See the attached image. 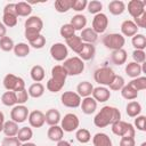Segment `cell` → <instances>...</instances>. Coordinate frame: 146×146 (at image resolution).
<instances>
[{
  "label": "cell",
  "instance_id": "cell-1",
  "mask_svg": "<svg viewBox=\"0 0 146 146\" xmlns=\"http://www.w3.org/2000/svg\"><path fill=\"white\" fill-rule=\"evenodd\" d=\"M121 120V112L114 106H104L94 117V124L97 128H105Z\"/></svg>",
  "mask_w": 146,
  "mask_h": 146
},
{
  "label": "cell",
  "instance_id": "cell-2",
  "mask_svg": "<svg viewBox=\"0 0 146 146\" xmlns=\"http://www.w3.org/2000/svg\"><path fill=\"white\" fill-rule=\"evenodd\" d=\"M67 78V73L62 65H55L51 68V78L47 82V89L50 92H58L63 89L65 81Z\"/></svg>",
  "mask_w": 146,
  "mask_h": 146
},
{
  "label": "cell",
  "instance_id": "cell-3",
  "mask_svg": "<svg viewBox=\"0 0 146 146\" xmlns=\"http://www.w3.org/2000/svg\"><path fill=\"white\" fill-rule=\"evenodd\" d=\"M24 27V36L27 39V41H31L41 34L43 29V21L39 16H30L25 21Z\"/></svg>",
  "mask_w": 146,
  "mask_h": 146
},
{
  "label": "cell",
  "instance_id": "cell-4",
  "mask_svg": "<svg viewBox=\"0 0 146 146\" xmlns=\"http://www.w3.org/2000/svg\"><path fill=\"white\" fill-rule=\"evenodd\" d=\"M62 66L65 68L66 73H67V76L71 75H79L83 72L84 70V63L81 58H79L78 56H74V57H70V58H66L64 60V63L62 64Z\"/></svg>",
  "mask_w": 146,
  "mask_h": 146
},
{
  "label": "cell",
  "instance_id": "cell-5",
  "mask_svg": "<svg viewBox=\"0 0 146 146\" xmlns=\"http://www.w3.org/2000/svg\"><path fill=\"white\" fill-rule=\"evenodd\" d=\"M114 76H115L114 71L108 66H104V67L97 68L95 71V73H94L95 81L99 86H103V87H108L111 84V82L113 81Z\"/></svg>",
  "mask_w": 146,
  "mask_h": 146
},
{
  "label": "cell",
  "instance_id": "cell-6",
  "mask_svg": "<svg viewBox=\"0 0 146 146\" xmlns=\"http://www.w3.org/2000/svg\"><path fill=\"white\" fill-rule=\"evenodd\" d=\"M112 125V132L119 137H131L135 138V127L131 123H128L125 121L119 120L116 122H114Z\"/></svg>",
  "mask_w": 146,
  "mask_h": 146
},
{
  "label": "cell",
  "instance_id": "cell-7",
  "mask_svg": "<svg viewBox=\"0 0 146 146\" xmlns=\"http://www.w3.org/2000/svg\"><path fill=\"white\" fill-rule=\"evenodd\" d=\"M124 43H125V39L120 33H108L103 38V44L112 51L122 49Z\"/></svg>",
  "mask_w": 146,
  "mask_h": 146
},
{
  "label": "cell",
  "instance_id": "cell-8",
  "mask_svg": "<svg viewBox=\"0 0 146 146\" xmlns=\"http://www.w3.org/2000/svg\"><path fill=\"white\" fill-rule=\"evenodd\" d=\"M3 87L7 91H18L22 89H25V81L13 73H8L3 78Z\"/></svg>",
  "mask_w": 146,
  "mask_h": 146
},
{
  "label": "cell",
  "instance_id": "cell-9",
  "mask_svg": "<svg viewBox=\"0 0 146 146\" xmlns=\"http://www.w3.org/2000/svg\"><path fill=\"white\" fill-rule=\"evenodd\" d=\"M79 125H80V120L78 115H75L74 113H67L64 115L63 119H60V128L65 132L75 131L78 130Z\"/></svg>",
  "mask_w": 146,
  "mask_h": 146
},
{
  "label": "cell",
  "instance_id": "cell-10",
  "mask_svg": "<svg viewBox=\"0 0 146 146\" xmlns=\"http://www.w3.org/2000/svg\"><path fill=\"white\" fill-rule=\"evenodd\" d=\"M81 97L74 91H65L60 96V102L65 107L76 108L81 105Z\"/></svg>",
  "mask_w": 146,
  "mask_h": 146
},
{
  "label": "cell",
  "instance_id": "cell-11",
  "mask_svg": "<svg viewBox=\"0 0 146 146\" xmlns=\"http://www.w3.org/2000/svg\"><path fill=\"white\" fill-rule=\"evenodd\" d=\"M50 55L52 57L54 60L56 62H64L67 58L68 55V49L66 47V44L62 43V42H56L50 47Z\"/></svg>",
  "mask_w": 146,
  "mask_h": 146
},
{
  "label": "cell",
  "instance_id": "cell-12",
  "mask_svg": "<svg viewBox=\"0 0 146 146\" xmlns=\"http://www.w3.org/2000/svg\"><path fill=\"white\" fill-rule=\"evenodd\" d=\"M108 26V18L105 14L99 13L97 15L94 16L92 19V24H91V29L97 33V34H102L107 30Z\"/></svg>",
  "mask_w": 146,
  "mask_h": 146
},
{
  "label": "cell",
  "instance_id": "cell-13",
  "mask_svg": "<svg viewBox=\"0 0 146 146\" xmlns=\"http://www.w3.org/2000/svg\"><path fill=\"white\" fill-rule=\"evenodd\" d=\"M29 108L24 105H15L10 111V119L16 123H23L29 117Z\"/></svg>",
  "mask_w": 146,
  "mask_h": 146
},
{
  "label": "cell",
  "instance_id": "cell-14",
  "mask_svg": "<svg viewBox=\"0 0 146 146\" xmlns=\"http://www.w3.org/2000/svg\"><path fill=\"white\" fill-rule=\"evenodd\" d=\"M145 6H146V1H141V0H130L128 2V13L130 14V16L135 19L138 16H140L145 10Z\"/></svg>",
  "mask_w": 146,
  "mask_h": 146
},
{
  "label": "cell",
  "instance_id": "cell-15",
  "mask_svg": "<svg viewBox=\"0 0 146 146\" xmlns=\"http://www.w3.org/2000/svg\"><path fill=\"white\" fill-rule=\"evenodd\" d=\"M29 123L32 128H41L44 123H46V120H44V113L39 111V110H35V111H32L29 113Z\"/></svg>",
  "mask_w": 146,
  "mask_h": 146
},
{
  "label": "cell",
  "instance_id": "cell-16",
  "mask_svg": "<svg viewBox=\"0 0 146 146\" xmlns=\"http://www.w3.org/2000/svg\"><path fill=\"white\" fill-rule=\"evenodd\" d=\"M92 98L97 102V103H105L111 98V91L108 88L103 87V86H98L96 88H94L92 94H91Z\"/></svg>",
  "mask_w": 146,
  "mask_h": 146
},
{
  "label": "cell",
  "instance_id": "cell-17",
  "mask_svg": "<svg viewBox=\"0 0 146 146\" xmlns=\"http://www.w3.org/2000/svg\"><path fill=\"white\" fill-rule=\"evenodd\" d=\"M138 27L136 26V24L133 23V21L131 19H125L122 22L121 24V34L123 36H133L138 33Z\"/></svg>",
  "mask_w": 146,
  "mask_h": 146
},
{
  "label": "cell",
  "instance_id": "cell-18",
  "mask_svg": "<svg viewBox=\"0 0 146 146\" xmlns=\"http://www.w3.org/2000/svg\"><path fill=\"white\" fill-rule=\"evenodd\" d=\"M78 55H79L78 57L81 58L82 60H91L96 55V48L91 43H84L83 42L82 49Z\"/></svg>",
  "mask_w": 146,
  "mask_h": 146
},
{
  "label": "cell",
  "instance_id": "cell-19",
  "mask_svg": "<svg viewBox=\"0 0 146 146\" xmlns=\"http://www.w3.org/2000/svg\"><path fill=\"white\" fill-rule=\"evenodd\" d=\"M80 106H81V110L84 114L90 115V114L95 113V111L97 110V102L91 96H89V97H86L81 100Z\"/></svg>",
  "mask_w": 146,
  "mask_h": 146
},
{
  "label": "cell",
  "instance_id": "cell-20",
  "mask_svg": "<svg viewBox=\"0 0 146 146\" xmlns=\"http://www.w3.org/2000/svg\"><path fill=\"white\" fill-rule=\"evenodd\" d=\"M80 39H81L82 42H84V43H91V44H94V43L98 40V34H97L91 27H84V29L81 31Z\"/></svg>",
  "mask_w": 146,
  "mask_h": 146
},
{
  "label": "cell",
  "instance_id": "cell-21",
  "mask_svg": "<svg viewBox=\"0 0 146 146\" xmlns=\"http://www.w3.org/2000/svg\"><path fill=\"white\" fill-rule=\"evenodd\" d=\"M60 119H62V116H60L59 111L55 110V108H49L44 114L46 123L49 125H57L60 122Z\"/></svg>",
  "mask_w": 146,
  "mask_h": 146
},
{
  "label": "cell",
  "instance_id": "cell-22",
  "mask_svg": "<svg viewBox=\"0 0 146 146\" xmlns=\"http://www.w3.org/2000/svg\"><path fill=\"white\" fill-rule=\"evenodd\" d=\"M92 90H94V86L91 84V82L89 81H82L80 82L78 86H76V94L82 98H86V97H89L91 96L92 94Z\"/></svg>",
  "mask_w": 146,
  "mask_h": 146
},
{
  "label": "cell",
  "instance_id": "cell-23",
  "mask_svg": "<svg viewBox=\"0 0 146 146\" xmlns=\"http://www.w3.org/2000/svg\"><path fill=\"white\" fill-rule=\"evenodd\" d=\"M47 136H48V138L51 140V141H56V143H58L59 140H62L63 139V137H64V131H63V129L60 128V125H50L49 127V129H48V131H47Z\"/></svg>",
  "mask_w": 146,
  "mask_h": 146
},
{
  "label": "cell",
  "instance_id": "cell-24",
  "mask_svg": "<svg viewBox=\"0 0 146 146\" xmlns=\"http://www.w3.org/2000/svg\"><path fill=\"white\" fill-rule=\"evenodd\" d=\"M127 58H128V55H127V51H125L123 48H122V49H119V50L112 51L111 60H112L113 64H115V65H117V66L125 64Z\"/></svg>",
  "mask_w": 146,
  "mask_h": 146
},
{
  "label": "cell",
  "instance_id": "cell-25",
  "mask_svg": "<svg viewBox=\"0 0 146 146\" xmlns=\"http://www.w3.org/2000/svg\"><path fill=\"white\" fill-rule=\"evenodd\" d=\"M18 123L14 122L13 120L9 121H5L3 123V130L2 132L6 135V137H16L18 133Z\"/></svg>",
  "mask_w": 146,
  "mask_h": 146
},
{
  "label": "cell",
  "instance_id": "cell-26",
  "mask_svg": "<svg viewBox=\"0 0 146 146\" xmlns=\"http://www.w3.org/2000/svg\"><path fill=\"white\" fill-rule=\"evenodd\" d=\"M70 24L75 31H82L87 25V17L82 14H76L71 18Z\"/></svg>",
  "mask_w": 146,
  "mask_h": 146
},
{
  "label": "cell",
  "instance_id": "cell-27",
  "mask_svg": "<svg viewBox=\"0 0 146 146\" xmlns=\"http://www.w3.org/2000/svg\"><path fill=\"white\" fill-rule=\"evenodd\" d=\"M125 73L128 76L135 79V78H138L140 76V74L143 73V68H141V65L135 63V62H130L125 65Z\"/></svg>",
  "mask_w": 146,
  "mask_h": 146
},
{
  "label": "cell",
  "instance_id": "cell-28",
  "mask_svg": "<svg viewBox=\"0 0 146 146\" xmlns=\"http://www.w3.org/2000/svg\"><path fill=\"white\" fill-rule=\"evenodd\" d=\"M94 146H113L111 138L104 132H97L92 137Z\"/></svg>",
  "mask_w": 146,
  "mask_h": 146
},
{
  "label": "cell",
  "instance_id": "cell-29",
  "mask_svg": "<svg viewBox=\"0 0 146 146\" xmlns=\"http://www.w3.org/2000/svg\"><path fill=\"white\" fill-rule=\"evenodd\" d=\"M108 10L112 15L114 16H119L121 14L124 13L125 10V3L121 0H113L108 3Z\"/></svg>",
  "mask_w": 146,
  "mask_h": 146
},
{
  "label": "cell",
  "instance_id": "cell-30",
  "mask_svg": "<svg viewBox=\"0 0 146 146\" xmlns=\"http://www.w3.org/2000/svg\"><path fill=\"white\" fill-rule=\"evenodd\" d=\"M32 6L27 2H24V1H21V2H17L16 3V15L17 17L21 16V17H30L31 13H32Z\"/></svg>",
  "mask_w": 146,
  "mask_h": 146
},
{
  "label": "cell",
  "instance_id": "cell-31",
  "mask_svg": "<svg viewBox=\"0 0 146 146\" xmlns=\"http://www.w3.org/2000/svg\"><path fill=\"white\" fill-rule=\"evenodd\" d=\"M27 92H29V96L32 98H40L44 94V86L40 82H34L29 87Z\"/></svg>",
  "mask_w": 146,
  "mask_h": 146
},
{
  "label": "cell",
  "instance_id": "cell-32",
  "mask_svg": "<svg viewBox=\"0 0 146 146\" xmlns=\"http://www.w3.org/2000/svg\"><path fill=\"white\" fill-rule=\"evenodd\" d=\"M82 44H83V42L80 39V36H78V35H73L70 39H66V47L68 46V48L71 50H73L75 54H79L81 51Z\"/></svg>",
  "mask_w": 146,
  "mask_h": 146
},
{
  "label": "cell",
  "instance_id": "cell-33",
  "mask_svg": "<svg viewBox=\"0 0 146 146\" xmlns=\"http://www.w3.org/2000/svg\"><path fill=\"white\" fill-rule=\"evenodd\" d=\"M125 112H127L128 116H130V117H136V116H138V115L140 114V112H141V105H140L138 102H136V100H131V102H129V103L127 104V106H125Z\"/></svg>",
  "mask_w": 146,
  "mask_h": 146
},
{
  "label": "cell",
  "instance_id": "cell-34",
  "mask_svg": "<svg viewBox=\"0 0 146 146\" xmlns=\"http://www.w3.org/2000/svg\"><path fill=\"white\" fill-rule=\"evenodd\" d=\"M30 75L34 82H41L46 76V72L41 65H34L30 71Z\"/></svg>",
  "mask_w": 146,
  "mask_h": 146
},
{
  "label": "cell",
  "instance_id": "cell-35",
  "mask_svg": "<svg viewBox=\"0 0 146 146\" xmlns=\"http://www.w3.org/2000/svg\"><path fill=\"white\" fill-rule=\"evenodd\" d=\"M14 54L16 57H26L29 54H30V46L25 42H19L17 44L14 46Z\"/></svg>",
  "mask_w": 146,
  "mask_h": 146
},
{
  "label": "cell",
  "instance_id": "cell-36",
  "mask_svg": "<svg viewBox=\"0 0 146 146\" xmlns=\"http://www.w3.org/2000/svg\"><path fill=\"white\" fill-rule=\"evenodd\" d=\"M1 103L5 106H8V107H11V106L14 107L15 105H17L15 91H6V92H3L2 96H1Z\"/></svg>",
  "mask_w": 146,
  "mask_h": 146
},
{
  "label": "cell",
  "instance_id": "cell-37",
  "mask_svg": "<svg viewBox=\"0 0 146 146\" xmlns=\"http://www.w3.org/2000/svg\"><path fill=\"white\" fill-rule=\"evenodd\" d=\"M21 143H27L33 137V131L30 127H22L18 130V133L16 136Z\"/></svg>",
  "mask_w": 146,
  "mask_h": 146
},
{
  "label": "cell",
  "instance_id": "cell-38",
  "mask_svg": "<svg viewBox=\"0 0 146 146\" xmlns=\"http://www.w3.org/2000/svg\"><path fill=\"white\" fill-rule=\"evenodd\" d=\"M120 91H121V96L127 100H133L138 97V91H136L130 84H124V87Z\"/></svg>",
  "mask_w": 146,
  "mask_h": 146
},
{
  "label": "cell",
  "instance_id": "cell-39",
  "mask_svg": "<svg viewBox=\"0 0 146 146\" xmlns=\"http://www.w3.org/2000/svg\"><path fill=\"white\" fill-rule=\"evenodd\" d=\"M75 138L79 143L81 144H87L91 140V133L88 129H84V128H80L78 130H75Z\"/></svg>",
  "mask_w": 146,
  "mask_h": 146
},
{
  "label": "cell",
  "instance_id": "cell-40",
  "mask_svg": "<svg viewBox=\"0 0 146 146\" xmlns=\"http://www.w3.org/2000/svg\"><path fill=\"white\" fill-rule=\"evenodd\" d=\"M131 43L135 49H138V50H144L146 48V36L144 34H140V33H137L136 35L132 36L131 39Z\"/></svg>",
  "mask_w": 146,
  "mask_h": 146
},
{
  "label": "cell",
  "instance_id": "cell-41",
  "mask_svg": "<svg viewBox=\"0 0 146 146\" xmlns=\"http://www.w3.org/2000/svg\"><path fill=\"white\" fill-rule=\"evenodd\" d=\"M54 6L57 13H67L71 9L72 0H56Z\"/></svg>",
  "mask_w": 146,
  "mask_h": 146
},
{
  "label": "cell",
  "instance_id": "cell-42",
  "mask_svg": "<svg viewBox=\"0 0 146 146\" xmlns=\"http://www.w3.org/2000/svg\"><path fill=\"white\" fill-rule=\"evenodd\" d=\"M128 84H130L136 91H141L146 89V78L145 76H138L132 79Z\"/></svg>",
  "mask_w": 146,
  "mask_h": 146
},
{
  "label": "cell",
  "instance_id": "cell-43",
  "mask_svg": "<svg viewBox=\"0 0 146 146\" xmlns=\"http://www.w3.org/2000/svg\"><path fill=\"white\" fill-rule=\"evenodd\" d=\"M125 84V81H124V78L121 76V75H116L114 76L113 81L111 82V84L108 86L110 87V90H113V91H120Z\"/></svg>",
  "mask_w": 146,
  "mask_h": 146
},
{
  "label": "cell",
  "instance_id": "cell-44",
  "mask_svg": "<svg viewBox=\"0 0 146 146\" xmlns=\"http://www.w3.org/2000/svg\"><path fill=\"white\" fill-rule=\"evenodd\" d=\"M87 9L90 14L92 15H97L99 13H102V9H103V3L98 0H91L88 2L87 5Z\"/></svg>",
  "mask_w": 146,
  "mask_h": 146
},
{
  "label": "cell",
  "instance_id": "cell-45",
  "mask_svg": "<svg viewBox=\"0 0 146 146\" xmlns=\"http://www.w3.org/2000/svg\"><path fill=\"white\" fill-rule=\"evenodd\" d=\"M17 16L14 15V14H6L3 13V16H2V23L6 27H14L17 25Z\"/></svg>",
  "mask_w": 146,
  "mask_h": 146
},
{
  "label": "cell",
  "instance_id": "cell-46",
  "mask_svg": "<svg viewBox=\"0 0 146 146\" xmlns=\"http://www.w3.org/2000/svg\"><path fill=\"white\" fill-rule=\"evenodd\" d=\"M59 33H60V36H63L65 40L66 39H70L71 36L75 35V30L73 29V26L68 23V24H64L62 25L60 30H59Z\"/></svg>",
  "mask_w": 146,
  "mask_h": 146
},
{
  "label": "cell",
  "instance_id": "cell-47",
  "mask_svg": "<svg viewBox=\"0 0 146 146\" xmlns=\"http://www.w3.org/2000/svg\"><path fill=\"white\" fill-rule=\"evenodd\" d=\"M14 46H15V43H14L11 38L6 35V36L0 39V49L1 50H3V51H11L14 49Z\"/></svg>",
  "mask_w": 146,
  "mask_h": 146
},
{
  "label": "cell",
  "instance_id": "cell-48",
  "mask_svg": "<svg viewBox=\"0 0 146 146\" xmlns=\"http://www.w3.org/2000/svg\"><path fill=\"white\" fill-rule=\"evenodd\" d=\"M29 46L32 47V48H34V49H41V48H43L46 46V38H44V35L40 34L36 38H34L33 40L29 41Z\"/></svg>",
  "mask_w": 146,
  "mask_h": 146
},
{
  "label": "cell",
  "instance_id": "cell-49",
  "mask_svg": "<svg viewBox=\"0 0 146 146\" xmlns=\"http://www.w3.org/2000/svg\"><path fill=\"white\" fill-rule=\"evenodd\" d=\"M132 59H133L135 63H137L139 65L143 64V63H145V60H146V54H145V51L144 50L135 49L133 52H132Z\"/></svg>",
  "mask_w": 146,
  "mask_h": 146
},
{
  "label": "cell",
  "instance_id": "cell-50",
  "mask_svg": "<svg viewBox=\"0 0 146 146\" xmlns=\"http://www.w3.org/2000/svg\"><path fill=\"white\" fill-rule=\"evenodd\" d=\"M15 95H16V100H17V104L18 105H23L24 103H26L27 99H29V97H30L26 89H22V90L15 91Z\"/></svg>",
  "mask_w": 146,
  "mask_h": 146
},
{
  "label": "cell",
  "instance_id": "cell-51",
  "mask_svg": "<svg viewBox=\"0 0 146 146\" xmlns=\"http://www.w3.org/2000/svg\"><path fill=\"white\" fill-rule=\"evenodd\" d=\"M87 5H88L87 0H72L71 9L79 13V11H82V10L87 9Z\"/></svg>",
  "mask_w": 146,
  "mask_h": 146
},
{
  "label": "cell",
  "instance_id": "cell-52",
  "mask_svg": "<svg viewBox=\"0 0 146 146\" xmlns=\"http://www.w3.org/2000/svg\"><path fill=\"white\" fill-rule=\"evenodd\" d=\"M145 122H146V117H145L144 115H138V116H136V119H135L133 125L137 128V130H139V131H145V130H146Z\"/></svg>",
  "mask_w": 146,
  "mask_h": 146
},
{
  "label": "cell",
  "instance_id": "cell-53",
  "mask_svg": "<svg viewBox=\"0 0 146 146\" xmlns=\"http://www.w3.org/2000/svg\"><path fill=\"white\" fill-rule=\"evenodd\" d=\"M22 143L18 140L17 137H5L2 139L1 146H21Z\"/></svg>",
  "mask_w": 146,
  "mask_h": 146
},
{
  "label": "cell",
  "instance_id": "cell-54",
  "mask_svg": "<svg viewBox=\"0 0 146 146\" xmlns=\"http://www.w3.org/2000/svg\"><path fill=\"white\" fill-rule=\"evenodd\" d=\"M133 23L138 29H145L146 27V11H144L140 16L133 19Z\"/></svg>",
  "mask_w": 146,
  "mask_h": 146
},
{
  "label": "cell",
  "instance_id": "cell-55",
  "mask_svg": "<svg viewBox=\"0 0 146 146\" xmlns=\"http://www.w3.org/2000/svg\"><path fill=\"white\" fill-rule=\"evenodd\" d=\"M136 141L135 138L131 137H121L120 139V146H135Z\"/></svg>",
  "mask_w": 146,
  "mask_h": 146
},
{
  "label": "cell",
  "instance_id": "cell-56",
  "mask_svg": "<svg viewBox=\"0 0 146 146\" xmlns=\"http://www.w3.org/2000/svg\"><path fill=\"white\" fill-rule=\"evenodd\" d=\"M3 13L16 15V3H7L3 8ZM17 16V15H16Z\"/></svg>",
  "mask_w": 146,
  "mask_h": 146
},
{
  "label": "cell",
  "instance_id": "cell-57",
  "mask_svg": "<svg viewBox=\"0 0 146 146\" xmlns=\"http://www.w3.org/2000/svg\"><path fill=\"white\" fill-rule=\"evenodd\" d=\"M6 33H7V27L3 25L2 22H0V39L6 36Z\"/></svg>",
  "mask_w": 146,
  "mask_h": 146
},
{
  "label": "cell",
  "instance_id": "cell-58",
  "mask_svg": "<svg viewBox=\"0 0 146 146\" xmlns=\"http://www.w3.org/2000/svg\"><path fill=\"white\" fill-rule=\"evenodd\" d=\"M57 146H71V144H70L67 140L62 139V140H59V141L57 143Z\"/></svg>",
  "mask_w": 146,
  "mask_h": 146
},
{
  "label": "cell",
  "instance_id": "cell-59",
  "mask_svg": "<svg viewBox=\"0 0 146 146\" xmlns=\"http://www.w3.org/2000/svg\"><path fill=\"white\" fill-rule=\"evenodd\" d=\"M21 146H36L34 143H31V141H27V143H22Z\"/></svg>",
  "mask_w": 146,
  "mask_h": 146
},
{
  "label": "cell",
  "instance_id": "cell-60",
  "mask_svg": "<svg viewBox=\"0 0 146 146\" xmlns=\"http://www.w3.org/2000/svg\"><path fill=\"white\" fill-rule=\"evenodd\" d=\"M0 123H5V114L0 111Z\"/></svg>",
  "mask_w": 146,
  "mask_h": 146
},
{
  "label": "cell",
  "instance_id": "cell-61",
  "mask_svg": "<svg viewBox=\"0 0 146 146\" xmlns=\"http://www.w3.org/2000/svg\"><path fill=\"white\" fill-rule=\"evenodd\" d=\"M3 130V123H0V132H2Z\"/></svg>",
  "mask_w": 146,
  "mask_h": 146
},
{
  "label": "cell",
  "instance_id": "cell-62",
  "mask_svg": "<svg viewBox=\"0 0 146 146\" xmlns=\"http://www.w3.org/2000/svg\"><path fill=\"white\" fill-rule=\"evenodd\" d=\"M140 146H146V143H145V141H144V143H141V145H140Z\"/></svg>",
  "mask_w": 146,
  "mask_h": 146
}]
</instances>
